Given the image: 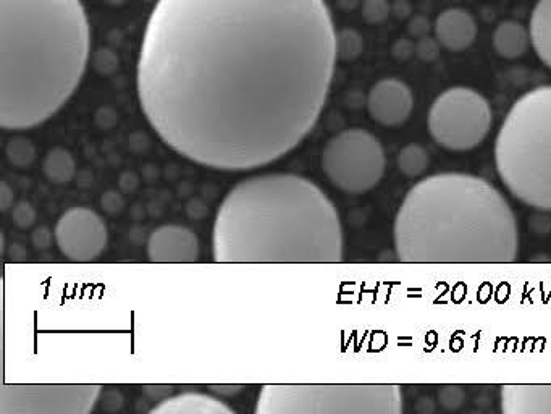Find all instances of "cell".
Segmentation results:
<instances>
[{"instance_id":"cell-6","label":"cell","mask_w":551,"mask_h":414,"mask_svg":"<svg viewBox=\"0 0 551 414\" xmlns=\"http://www.w3.org/2000/svg\"><path fill=\"white\" fill-rule=\"evenodd\" d=\"M403 395L393 384H269L257 414H400Z\"/></svg>"},{"instance_id":"cell-18","label":"cell","mask_w":551,"mask_h":414,"mask_svg":"<svg viewBox=\"0 0 551 414\" xmlns=\"http://www.w3.org/2000/svg\"><path fill=\"white\" fill-rule=\"evenodd\" d=\"M44 175L54 185H67L76 175V162L72 153L64 148H54L43 162Z\"/></svg>"},{"instance_id":"cell-8","label":"cell","mask_w":551,"mask_h":414,"mask_svg":"<svg viewBox=\"0 0 551 414\" xmlns=\"http://www.w3.org/2000/svg\"><path fill=\"white\" fill-rule=\"evenodd\" d=\"M322 169L338 190L361 195L379 185L385 174L382 144L369 131H341L325 144Z\"/></svg>"},{"instance_id":"cell-33","label":"cell","mask_w":551,"mask_h":414,"mask_svg":"<svg viewBox=\"0 0 551 414\" xmlns=\"http://www.w3.org/2000/svg\"><path fill=\"white\" fill-rule=\"evenodd\" d=\"M209 389L212 392L217 393L220 397H233V395H238V393L243 392V385H232V384H220V385H209Z\"/></svg>"},{"instance_id":"cell-1","label":"cell","mask_w":551,"mask_h":414,"mask_svg":"<svg viewBox=\"0 0 551 414\" xmlns=\"http://www.w3.org/2000/svg\"><path fill=\"white\" fill-rule=\"evenodd\" d=\"M337 60L325 0H156L136 88L169 148L207 169L244 172L308 138Z\"/></svg>"},{"instance_id":"cell-5","label":"cell","mask_w":551,"mask_h":414,"mask_svg":"<svg viewBox=\"0 0 551 414\" xmlns=\"http://www.w3.org/2000/svg\"><path fill=\"white\" fill-rule=\"evenodd\" d=\"M495 164L514 198L551 212V86L514 102L498 131Z\"/></svg>"},{"instance_id":"cell-10","label":"cell","mask_w":551,"mask_h":414,"mask_svg":"<svg viewBox=\"0 0 551 414\" xmlns=\"http://www.w3.org/2000/svg\"><path fill=\"white\" fill-rule=\"evenodd\" d=\"M55 243L60 253L72 261L88 262L99 258L109 243L107 225L88 207H73L57 220Z\"/></svg>"},{"instance_id":"cell-22","label":"cell","mask_w":551,"mask_h":414,"mask_svg":"<svg viewBox=\"0 0 551 414\" xmlns=\"http://www.w3.org/2000/svg\"><path fill=\"white\" fill-rule=\"evenodd\" d=\"M361 13L364 22L380 25L387 22L392 15V4L388 0H362Z\"/></svg>"},{"instance_id":"cell-37","label":"cell","mask_w":551,"mask_h":414,"mask_svg":"<svg viewBox=\"0 0 551 414\" xmlns=\"http://www.w3.org/2000/svg\"><path fill=\"white\" fill-rule=\"evenodd\" d=\"M25 256H28V253L23 250L22 246L17 245V243L12 245V258L15 259V261H22Z\"/></svg>"},{"instance_id":"cell-13","label":"cell","mask_w":551,"mask_h":414,"mask_svg":"<svg viewBox=\"0 0 551 414\" xmlns=\"http://www.w3.org/2000/svg\"><path fill=\"white\" fill-rule=\"evenodd\" d=\"M434 33L442 47L451 52H461L476 43L479 26L471 12L451 7L438 13Z\"/></svg>"},{"instance_id":"cell-14","label":"cell","mask_w":551,"mask_h":414,"mask_svg":"<svg viewBox=\"0 0 551 414\" xmlns=\"http://www.w3.org/2000/svg\"><path fill=\"white\" fill-rule=\"evenodd\" d=\"M500 400L505 414H551V384L503 385Z\"/></svg>"},{"instance_id":"cell-17","label":"cell","mask_w":551,"mask_h":414,"mask_svg":"<svg viewBox=\"0 0 551 414\" xmlns=\"http://www.w3.org/2000/svg\"><path fill=\"white\" fill-rule=\"evenodd\" d=\"M529 33L534 51L551 70V0H537L530 15Z\"/></svg>"},{"instance_id":"cell-35","label":"cell","mask_w":551,"mask_h":414,"mask_svg":"<svg viewBox=\"0 0 551 414\" xmlns=\"http://www.w3.org/2000/svg\"><path fill=\"white\" fill-rule=\"evenodd\" d=\"M110 405H114V411L120 410L123 405L122 395H120V393L118 392H114V390L106 392V395H104V403H102V406H104L106 410L110 411Z\"/></svg>"},{"instance_id":"cell-36","label":"cell","mask_w":551,"mask_h":414,"mask_svg":"<svg viewBox=\"0 0 551 414\" xmlns=\"http://www.w3.org/2000/svg\"><path fill=\"white\" fill-rule=\"evenodd\" d=\"M362 4V0H337V7L343 12H353Z\"/></svg>"},{"instance_id":"cell-19","label":"cell","mask_w":551,"mask_h":414,"mask_svg":"<svg viewBox=\"0 0 551 414\" xmlns=\"http://www.w3.org/2000/svg\"><path fill=\"white\" fill-rule=\"evenodd\" d=\"M429 154L419 144H409L406 148L401 149L398 156V167L401 174L408 178L421 177L427 167H429Z\"/></svg>"},{"instance_id":"cell-38","label":"cell","mask_w":551,"mask_h":414,"mask_svg":"<svg viewBox=\"0 0 551 414\" xmlns=\"http://www.w3.org/2000/svg\"><path fill=\"white\" fill-rule=\"evenodd\" d=\"M106 4L112 5V7H120V5L125 4L127 0H104Z\"/></svg>"},{"instance_id":"cell-28","label":"cell","mask_w":551,"mask_h":414,"mask_svg":"<svg viewBox=\"0 0 551 414\" xmlns=\"http://www.w3.org/2000/svg\"><path fill=\"white\" fill-rule=\"evenodd\" d=\"M101 207L109 216H117V214L123 211V207H125V198L118 191H106L101 198Z\"/></svg>"},{"instance_id":"cell-25","label":"cell","mask_w":551,"mask_h":414,"mask_svg":"<svg viewBox=\"0 0 551 414\" xmlns=\"http://www.w3.org/2000/svg\"><path fill=\"white\" fill-rule=\"evenodd\" d=\"M442 44L435 36H425V38L417 39L416 55L422 62H434L440 55Z\"/></svg>"},{"instance_id":"cell-3","label":"cell","mask_w":551,"mask_h":414,"mask_svg":"<svg viewBox=\"0 0 551 414\" xmlns=\"http://www.w3.org/2000/svg\"><path fill=\"white\" fill-rule=\"evenodd\" d=\"M212 253L217 262H340V216L308 178H248L233 186L220 204Z\"/></svg>"},{"instance_id":"cell-24","label":"cell","mask_w":551,"mask_h":414,"mask_svg":"<svg viewBox=\"0 0 551 414\" xmlns=\"http://www.w3.org/2000/svg\"><path fill=\"white\" fill-rule=\"evenodd\" d=\"M12 220L18 229H31L36 222V209L28 201H20L12 209Z\"/></svg>"},{"instance_id":"cell-21","label":"cell","mask_w":551,"mask_h":414,"mask_svg":"<svg viewBox=\"0 0 551 414\" xmlns=\"http://www.w3.org/2000/svg\"><path fill=\"white\" fill-rule=\"evenodd\" d=\"M36 146L31 143L30 140L18 136V138H13L7 144L5 148V156H7V161L17 167V169H26L30 167L34 161H36Z\"/></svg>"},{"instance_id":"cell-9","label":"cell","mask_w":551,"mask_h":414,"mask_svg":"<svg viewBox=\"0 0 551 414\" xmlns=\"http://www.w3.org/2000/svg\"><path fill=\"white\" fill-rule=\"evenodd\" d=\"M101 393L96 384H5L0 414H88Z\"/></svg>"},{"instance_id":"cell-15","label":"cell","mask_w":551,"mask_h":414,"mask_svg":"<svg viewBox=\"0 0 551 414\" xmlns=\"http://www.w3.org/2000/svg\"><path fill=\"white\" fill-rule=\"evenodd\" d=\"M152 414H233L235 411L219 398L204 393H181L177 397L165 398L154 406Z\"/></svg>"},{"instance_id":"cell-11","label":"cell","mask_w":551,"mask_h":414,"mask_svg":"<svg viewBox=\"0 0 551 414\" xmlns=\"http://www.w3.org/2000/svg\"><path fill=\"white\" fill-rule=\"evenodd\" d=\"M367 109L375 122L383 127H400L413 114V91L398 78H385L372 86Z\"/></svg>"},{"instance_id":"cell-26","label":"cell","mask_w":551,"mask_h":414,"mask_svg":"<svg viewBox=\"0 0 551 414\" xmlns=\"http://www.w3.org/2000/svg\"><path fill=\"white\" fill-rule=\"evenodd\" d=\"M464 390L458 385H445L438 390V402L442 403L446 410H456L464 402Z\"/></svg>"},{"instance_id":"cell-30","label":"cell","mask_w":551,"mask_h":414,"mask_svg":"<svg viewBox=\"0 0 551 414\" xmlns=\"http://www.w3.org/2000/svg\"><path fill=\"white\" fill-rule=\"evenodd\" d=\"M52 240H55V235L51 232V229H47V227H39V229L34 230L33 235H31V243H33L34 248L39 251L49 250L52 246Z\"/></svg>"},{"instance_id":"cell-7","label":"cell","mask_w":551,"mask_h":414,"mask_svg":"<svg viewBox=\"0 0 551 414\" xmlns=\"http://www.w3.org/2000/svg\"><path fill=\"white\" fill-rule=\"evenodd\" d=\"M429 133L448 151H471L487 138L492 109L487 99L466 86L443 91L429 110Z\"/></svg>"},{"instance_id":"cell-16","label":"cell","mask_w":551,"mask_h":414,"mask_svg":"<svg viewBox=\"0 0 551 414\" xmlns=\"http://www.w3.org/2000/svg\"><path fill=\"white\" fill-rule=\"evenodd\" d=\"M493 49L503 59H519L526 54L530 44V33L526 26L516 20L498 23L492 36Z\"/></svg>"},{"instance_id":"cell-29","label":"cell","mask_w":551,"mask_h":414,"mask_svg":"<svg viewBox=\"0 0 551 414\" xmlns=\"http://www.w3.org/2000/svg\"><path fill=\"white\" fill-rule=\"evenodd\" d=\"M392 55L396 60H409L416 55V43L411 38H400L392 46Z\"/></svg>"},{"instance_id":"cell-20","label":"cell","mask_w":551,"mask_h":414,"mask_svg":"<svg viewBox=\"0 0 551 414\" xmlns=\"http://www.w3.org/2000/svg\"><path fill=\"white\" fill-rule=\"evenodd\" d=\"M364 52V38L359 31L353 28H345V30L337 33V57L341 62H353L359 59Z\"/></svg>"},{"instance_id":"cell-4","label":"cell","mask_w":551,"mask_h":414,"mask_svg":"<svg viewBox=\"0 0 551 414\" xmlns=\"http://www.w3.org/2000/svg\"><path fill=\"white\" fill-rule=\"evenodd\" d=\"M404 262H513L518 225L508 201L482 178L440 174L414 185L395 220Z\"/></svg>"},{"instance_id":"cell-34","label":"cell","mask_w":551,"mask_h":414,"mask_svg":"<svg viewBox=\"0 0 551 414\" xmlns=\"http://www.w3.org/2000/svg\"><path fill=\"white\" fill-rule=\"evenodd\" d=\"M138 186L139 178L133 172H125L120 177V188H122L123 193H135L138 190Z\"/></svg>"},{"instance_id":"cell-32","label":"cell","mask_w":551,"mask_h":414,"mask_svg":"<svg viewBox=\"0 0 551 414\" xmlns=\"http://www.w3.org/2000/svg\"><path fill=\"white\" fill-rule=\"evenodd\" d=\"M392 13L400 20H409L413 17V7H411L408 0H396L395 4L392 5Z\"/></svg>"},{"instance_id":"cell-27","label":"cell","mask_w":551,"mask_h":414,"mask_svg":"<svg viewBox=\"0 0 551 414\" xmlns=\"http://www.w3.org/2000/svg\"><path fill=\"white\" fill-rule=\"evenodd\" d=\"M434 25L430 23L429 18L424 15H416V17L409 18L408 22V34L411 39H421L425 36H429Z\"/></svg>"},{"instance_id":"cell-31","label":"cell","mask_w":551,"mask_h":414,"mask_svg":"<svg viewBox=\"0 0 551 414\" xmlns=\"http://www.w3.org/2000/svg\"><path fill=\"white\" fill-rule=\"evenodd\" d=\"M15 203V193L7 183H0V211L9 212Z\"/></svg>"},{"instance_id":"cell-2","label":"cell","mask_w":551,"mask_h":414,"mask_svg":"<svg viewBox=\"0 0 551 414\" xmlns=\"http://www.w3.org/2000/svg\"><path fill=\"white\" fill-rule=\"evenodd\" d=\"M91 57L81 0H2L0 125L22 131L72 98Z\"/></svg>"},{"instance_id":"cell-12","label":"cell","mask_w":551,"mask_h":414,"mask_svg":"<svg viewBox=\"0 0 551 414\" xmlns=\"http://www.w3.org/2000/svg\"><path fill=\"white\" fill-rule=\"evenodd\" d=\"M199 254L198 237L181 225H162L148 240V258L152 262H196Z\"/></svg>"},{"instance_id":"cell-23","label":"cell","mask_w":551,"mask_h":414,"mask_svg":"<svg viewBox=\"0 0 551 414\" xmlns=\"http://www.w3.org/2000/svg\"><path fill=\"white\" fill-rule=\"evenodd\" d=\"M93 67L101 75H110L118 68V57L107 47H101L94 52Z\"/></svg>"}]
</instances>
